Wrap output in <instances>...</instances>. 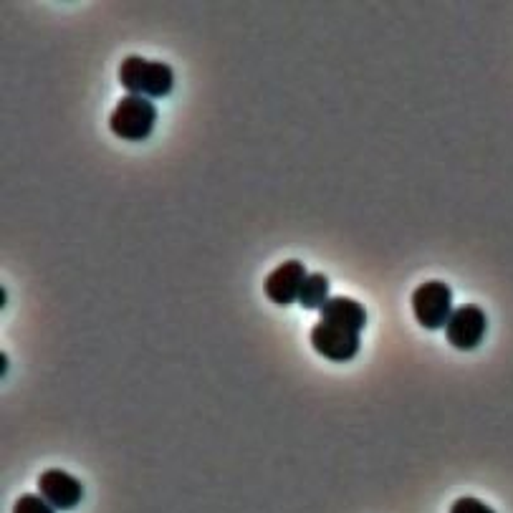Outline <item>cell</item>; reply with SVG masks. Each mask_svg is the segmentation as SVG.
I'll return each mask as SVG.
<instances>
[{"label":"cell","instance_id":"7a4b0ae2","mask_svg":"<svg viewBox=\"0 0 513 513\" xmlns=\"http://www.w3.org/2000/svg\"><path fill=\"white\" fill-rule=\"evenodd\" d=\"M155 122L157 107L152 104V99L127 94V97L119 99V104L114 107L112 117H109V129H112L119 139L142 142V139H147L152 134Z\"/></svg>","mask_w":513,"mask_h":513},{"label":"cell","instance_id":"3957f363","mask_svg":"<svg viewBox=\"0 0 513 513\" xmlns=\"http://www.w3.org/2000/svg\"><path fill=\"white\" fill-rule=\"evenodd\" d=\"M453 311V291L443 281H425L423 286L412 291V314H415L417 324L430 332L448 326Z\"/></svg>","mask_w":513,"mask_h":513},{"label":"cell","instance_id":"52a82bcc","mask_svg":"<svg viewBox=\"0 0 513 513\" xmlns=\"http://www.w3.org/2000/svg\"><path fill=\"white\" fill-rule=\"evenodd\" d=\"M306 276L309 273H306L304 263L284 261L266 276V281H263V294L268 296V301H273L278 306L294 304V301H299Z\"/></svg>","mask_w":513,"mask_h":513},{"label":"cell","instance_id":"6da1fadb","mask_svg":"<svg viewBox=\"0 0 513 513\" xmlns=\"http://www.w3.org/2000/svg\"><path fill=\"white\" fill-rule=\"evenodd\" d=\"M119 84L137 97L162 99L175 86V71L162 61H147L142 56H127L119 66Z\"/></svg>","mask_w":513,"mask_h":513},{"label":"cell","instance_id":"5b68a950","mask_svg":"<svg viewBox=\"0 0 513 513\" xmlns=\"http://www.w3.org/2000/svg\"><path fill=\"white\" fill-rule=\"evenodd\" d=\"M311 347L329 362H349L359 352V334L344 326L316 321L311 329Z\"/></svg>","mask_w":513,"mask_h":513},{"label":"cell","instance_id":"9c48e42d","mask_svg":"<svg viewBox=\"0 0 513 513\" xmlns=\"http://www.w3.org/2000/svg\"><path fill=\"white\" fill-rule=\"evenodd\" d=\"M329 301V278L324 273H309L301 286L299 304L304 309H324V304Z\"/></svg>","mask_w":513,"mask_h":513},{"label":"cell","instance_id":"30bf717a","mask_svg":"<svg viewBox=\"0 0 513 513\" xmlns=\"http://www.w3.org/2000/svg\"><path fill=\"white\" fill-rule=\"evenodd\" d=\"M13 513H56V508L36 493H26L13 503Z\"/></svg>","mask_w":513,"mask_h":513},{"label":"cell","instance_id":"277c9868","mask_svg":"<svg viewBox=\"0 0 513 513\" xmlns=\"http://www.w3.org/2000/svg\"><path fill=\"white\" fill-rule=\"evenodd\" d=\"M488 332V319L481 306L465 304L458 306L445 326V339L460 352H471L483 342Z\"/></svg>","mask_w":513,"mask_h":513},{"label":"cell","instance_id":"8fae6325","mask_svg":"<svg viewBox=\"0 0 513 513\" xmlns=\"http://www.w3.org/2000/svg\"><path fill=\"white\" fill-rule=\"evenodd\" d=\"M450 513H496L491 506H486L483 501H478V498L473 496H465V498H458V501L450 506Z\"/></svg>","mask_w":513,"mask_h":513},{"label":"cell","instance_id":"8992f818","mask_svg":"<svg viewBox=\"0 0 513 513\" xmlns=\"http://www.w3.org/2000/svg\"><path fill=\"white\" fill-rule=\"evenodd\" d=\"M38 496L43 501H49L56 511H71L84 498V486L71 473L59 471V468H49V471H43L38 476Z\"/></svg>","mask_w":513,"mask_h":513},{"label":"cell","instance_id":"ba28073f","mask_svg":"<svg viewBox=\"0 0 513 513\" xmlns=\"http://www.w3.org/2000/svg\"><path fill=\"white\" fill-rule=\"evenodd\" d=\"M319 321L344 326V329H352V332L362 334V329L367 326V309L359 301L347 299V296H334V299H329L324 304Z\"/></svg>","mask_w":513,"mask_h":513}]
</instances>
